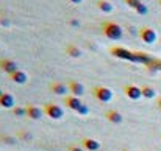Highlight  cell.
Instances as JSON below:
<instances>
[{"label":"cell","mask_w":161,"mask_h":151,"mask_svg":"<svg viewBox=\"0 0 161 151\" xmlns=\"http://www.w3.org/2000/svg\"><path fill=\"white\" fill-rule=\"evenodd\" d=\"M135 11H136L138 14H147V6H146L144 3H141V5H139V6L135 9Z\"/></svg>","instance_id":"21"},{"label":"cell","mask_w":161,"mask_h":151,"mask_svg":"<svg viewBox=\"0 0 161 151\" xmlns=\"http://www.w3.org/2000/svg\"><path fill=\"white\" fill-rule=\"evenodd\" d=\"M158 106H160V109H161V98L158 100Z\"/></svg>","instance_id":"25"},{"label":"cell","mask_w":161,"mask_h":151,"mask_svg":"<svg viewBox=\"0 0 161 151\" xmlns=\"http://www.w3.org/2000/svg\"><path fill=\"white\" fill-rule=\"evenodd\" d=\"M122 151H131V150H122Z\"/></svg>","instance_id":"27"},{"label":"cell","mask_w":161,"mask_h":151,"mask_svg":"<svg viewBox=\"0 0 161 151\" xmlns=\"http://www.w3.org/2000/svg\"><path fill=\"white\" fill-rule=\"evenodd\" d=\"M109 51H111L113 56H116L119 59H125V61L135 62V51H130L127 49H124V47H111Z\"/></svg>","instance_id":"5"},{"label":"cell","mask_w":161,"mask_h":151,"mask_svg":"<svg viewBox=\"0 0 161 151\" xmlns=\"http://www.w3.org/2000/svg\"><path fill=\"white\" fill-rule=\"evenodd\" d=\"M81 145H83L85 150H88V151H99L100 150V142L96 140V139H92V137H85V139L81 140Z\"/></svg>","instance_id":"11"},{"label":"cell","mask_w":161,"mask_h":151,"mask_svg":"<svg viewBox=\"0 0 161 151\" xmlns=\"http://www.w3.org/2000/svg\"><path fill=\"white\" fill-rule=\"evenodd\" d=\"M105 118H107L108 122L114 123V125H119V123H122V120H124L122 114H120L119 111H116V109H109V111H107V112H105Z\"/></svg>","instance_id":"12"},{"label":"cell","mask_w":161,"mask_h":151,"mask_svg":"<svg viewBox=\"0 0 161 151\" xmlns=\"http://www.w3.org/2000/svg\"><path fill=\"white\" fill-rule=\"evenodd\" d=\"M157 38L158 36H157V31L153 28H150V27H141V30H139V39L144 44L152 45V44L157 42Z\"/></svg>","instance_id":"4"},{"label":"cell","mask_w":161,"mask_h":151,"mask_svg":"<svg viewBox=\"0 0 161 151\" xmlns=\"http://www.w3.org/2000/svg\"><path fill=\"white\" fill-rule=\"evenodd\" d=\"M124 94H125V97H128L130 100H133V101L139 100V98L142 97L141 87H138V86H135V84H125V86H124Z\"/></svg>","instance_id":"6"},{"label":"cell","mask_w":161,"mask_h":151,"mask_svg":"<svg viewBox=\"0 0 161 151\" xmlns=\"http://www.w3.org/2000/svg\"><path fill=\"white\" fill-rule=\"evenodd\" d=\"M67 151H85V148H81V147H78V145H72V147H69Z\"/></svg>","instance_id":"23"},{"label":"cell","mask_w":161,"mask_h":151,"mask_svg":"<svg viewBox=\"0 0 161 151\" xmlns=\"http://www.w3.org/2000/svg\"><path fill=\"white\" fill-rule=\"evenodd\" d=\"M92 95L96 100L102 101V103H108L113 100V91L107 86H96L92 89Z\"/></svg>","instance_id":"3"},{"label":"cell","mask_w":161,"mask_h":151,"mask_svg":"<svg viewBox=\"0 0 161 151\" xmlns=\"http://www.w3.org/2000/svg\"><path fill=\"white\" fill-rule=\"evenodd\" d=\"M50 91L56 94V95H63V97H66V94H67V91H69V87L66 86V84H63V83H59V81H53V83H50Z\"/></svg>","instance_id":"13"},{"label":"cell","mask_w":161,"mask_h":151,"mask_svg":"<svg viewBox=\"0 0 161 151\" xmlns=\"http://www.w3.org/2000/svg\"><path fill=\"white\" fill-rule=\"evenodd\" d=\"M141 92H142V97L147 98V100H152V98L157 97V91L152 86H142L141 87Z\"/></svg>","instance_id":"16"},{"label":"cell","mask_w":161,"mask_h":151,"mask_svg":"<svg viewBox=\"0 0 161 151\" xmlns=\"http://www.w3.org/2000/svg\"><path fill=\"white\" fill-rule=\"evenodd\" d=\"M102 33H103L105 38L111 39V41H119L122 38V34H124V30H122V27L119 23L108 20V22L102 23Z\"/></svg>","instance_id":"1"},{"label":"cell","mask_w":161,"mask_h":151,"mask_svg":"<svg viewBox=\"0 0 161 151\" xmlns=\"http://www.w3.org/2000/svg\"><path fill=\"white\" fill-rule=\"evenodd\" d=\"M124 2H125V3H127L130 8H133V9H136V8H138L141 3H142L141 0H124Z\"/></svg>","instance_id":"20"},{"label":"cell","mask_w":161,"mask_h":151,"mask_svg":"<svg viewBox=\"0 0 161 151\" xmlns=\"http://www.w3.org/2000/svg\"><path fill=\"white\" fill-rule=\"evenodd\" d=\"M88 112H89V109H88V106H86V104H83V106L80 107V111H78V114H80V115H86Z\"/></svg>","instance_id":"22"},{"label":"cell","mask_w":161,"mask_h":151,"mask_svg":"<svg viewBox=\"0 0 161 151\" xmlns=\"http://www.w3.org/2000/svg\"><path fill=\"white\" fill-rule=\"evenodd\" d=\"M63 103L66 104V107H67V109L75 111V112H78V111H80V107L83 106L81 100H80L78 97H74V95H66V97H64V100H63Z\"/></svg>","instance_id":"7"},{"label":"cell","mask_w":161,"mask_h":151,"mask_svg":"<svg viewBox=\"0 0 161 151\" xmlns=\"http://www.w3.org/2000/svg\"><path fill=\"white\" fill-rule=\"evenodd\" d=\"M44 114L52 118V120H59L64 117V109L59 106V104H55V103H46L44 104Z\"/></svg>","instance_id":"2"},{"label":"cell","mask_w":161,"mask_h":151,"mask_svg":"<svg viewBox=\"0 0 161 151\" xmlns=\"http://www.w3.org/2000/svg\"><path fill=\"white\" fill-rule=\"evenodd\" d=\"M67 87H69V92L74 95V97H81L83 94H85V87H83V84L81 83H78V81H74V80H70L69 81V84H67Z\"/></svg>","instance_id":"10"},{"label":"cell","mask_w":161,"mask_h":151,"mask_svg":"<svg viewBox=\"0 0 161 151\" xmlns=\"http://www.w3.org/2000/svg\"><path fill=\"white\" fill-rule=\"evenodd\" d=\"M13 114H14L16 117H27L25 107H19V106H14V107H13Z\"/></svg>","instance_id":"19"},{"label":"cell","mask_w":161,"mask_h":151,"mask_svg":"<svg viewBox=\"0 0 161 151\" xmlns=\"http://www.w3.org/2000/svg\"><path fill=\"white\" fill-rule=\"evenodd\" d=\"M158 3H160V5H161V0H158Z\"/></svg>","instance_id":"28"},{"label":"cell","mask_w":161,"mask_h":151,"mask_svg":"<svg viewBox=\"0 0 161 151\" xmlns=\"http://www.w3.org/2000/svg\"><path fill=\"white\" fill-rule=\"evenodd\" d=\"M9 80H11L13 83H16V84H25L27 80H28V76H27L25 72L17 70V72H14L13 75H9Z\"/></svg>","instance_id":"15"},{"label":"cell","mask_w":161,"mask_h":151,"mask_svg":"<svg viewBox=\"0 0 161 151\" xmlns=\"http://www.w3.org/2000/svg\"><path fill=\"white\" fill-rule=\"evenodd\" d=\"M25 114H27V117L31 118V120H39V118L42 117L44 111H42L41 107L35 106V104H27V106H25Z\"/></svg>","instance_id":"8"},{"label":"cell","mask_w":161,"mask_h":151,"mask_svg":"<svg viewBox=\"0 0 161 151\" xmlns=\"http://www.w3.org/2000/svg\"><path fill=\"white\" fill-rule=\"evenodd\" d=\"M69 2H70V3H81L83 0H69Z\"/></svg>","instance_id":"24"},{"label":"cell","mask_w":161,"mask_h":151,"mask_svg":"<svg viewBox=\"0 0 161 151\" xmlns=\"http://www.w3.org/2000/svg\"><path fill=\"white\" fill-rule=\"evenodd\" d=\"M0 107L3 109H13L14 107V97L8 92H3V95L0 97Z\"/></svg>","instance_id":"14"},{"label":"cell","mask_w":161,"mask_h":151,"mask_svg":"<svg viewBox=\"0 0 161 151\" xmlns=\"http://www.w3.org/2000/svg\"><path fill=\"white\" fill-rule=\"evenodd\" d=\"M66 51H67V55H69L70 58H80V56H81V50H80L78 47H75L74 44H69V45L66 47Z\"/></svg>","instance_id":"18"},{"label":"cell","mask_w":161,"mask_h":151,"mask_svg":"<svg viewBox=\"0 0 161 151\" xmlns=\"http://www.w3.org/2000/svg\"><path fill=\"white\" fill-rule=\"evenodd\" d=\"M2 95H3V91H0V97H2Z\"/></svg>","instance_id":"26"},{"label":"cell","mask_w":161,"mask_h":151,"mask_svg":"<svg viewBox=\"0 0 161 151\" xmlns=\"http://www.w3.org/2000/svg\"><path fill=\"white\" fill-rule=\"evenodd\" d=\"M97 8L102 11V13H111L113 11V5L108 2V0H97Z\"/></svg>","instance_id":"17"},{"label":"cell","mask_w":161,"mask_h":151,"mask_svg":"<svg viewBox=\"0 0 161 151\" xmlns=\"http://www.w3.org/2000/svg\"><path fill=\"white\" fill-rule=\"evenodd\" d=\"M0 70H3L5 73H8V75H13L14 72H17L19 69H17V64L13 61V59H0Z\"/></svg>","instance_id":"9"}]
</instances>
